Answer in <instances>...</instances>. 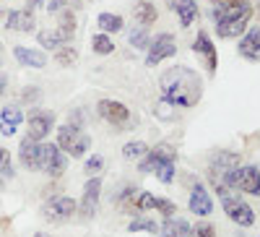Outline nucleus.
I'll list each match as a JSON object with an SVG mask.
<instances>
[{
	"label": "nucleus",
	"instance_id": "obj_30",
	"mask_svg": "<svg viewBox=\"0 0 260 237\" xmlns=\"http://www.w3.org/2000/svg\"><path fill=\"white\" fill-rule=\"evenodd\" d=\"M154 175L159 177V183L172 185V183H175V162H161V164H156Z\"/></svg>",
	"mask_w": 260,
	"mask_h": 237
},
{
	"label": "nucleus",
	"instance_id": "obj_27",
	"mask_svg": "<svg viewBox=\"0 0 260 237\" xmlns=\"http://www.w3.org/2000/svg\"><path fill=\"white\" fill-rule=\"evenodd\" d=\"M91 50H94L96 55H110V52H115V42L110 39V34L99 32V34L91 37Z\"/></svg>",
	"mask_w": 260,
	"mask_h": 237
},
{
	"label": "nucleus",
	"instance_id": "obj_39",
	"mask_svg": "<svg viewBox=\"0 0 260 237\" xmlns=\"http://www.w3.org/2000/svg\"><path fill=\"white\" fill-rule=\"evenodd\" d=\"M37 99H39V89H34V86L24 89V102H37Z\"/></svg>",
	"mask_w": 260,
	"mask_h": 237
},
{
	"label": "nucleus",
	"instance_id": "obj_7",
	"mask_svg": "<svg viewBox=\"0 0 260 237\" xmlns=\"http://www.w3.org/2000/svg\"><path fill=\"white\" fill-rule=\"evenodd\" d=\"M224 211H226V217L234 222V224H240V227H252L255 224V211L247 201H242L237 193H232V196H226L221 201Z\"/></svg>",
	"mask_w": 260,
	"mask_h": 237
},
{
	"label": "nucleus",
	"instance_id": "obj_25",
	"mask_svg": "<svg viewBox=\"0 0 260 237\" xmlns=\"http://www.w3.org/2000/svg\"><path fill=\"white\" fill-rule=\"evenodd\" d=\"M37 39H39V45L45 47V50H57L60 45H65L57 29H42V32L37 34Z\"/></svg>",
	"mask_w": 260,
	"mask_h": 237
},
{
	"label": "nucleus",
	"instance_id": "obj_14",
	"mask_svg": "<svg viewBox=\"0 0 260 237\" xmlns=\"http://www.w3.org/2000/svg\"><path fill=\"white\" fill-rule=\"evenodd\" d=\"M237 52H240V57H245L250 63H260V26L245 29V37L237 45Z\"/></svg>",
	"mask_w": 260,
	"mask_h": 237
},
{
	"label": "nucleus",
	"instance_id": "obj_40",
	"mask_svg": "<svg viewBox=\"0 0 260 237\" xmlns=\"http://www.w3.org/2000/svg\"><path fill=\"white\" fill-rule=\"evenodd\" d=\"M213 6H226V8H234L237 3H242V0H211Z\"/></svg>",
	"mask_w": 260,
	"mask_h": 237
},
{
	"label": "nucleus",
	"instance_id": "obj_36",
	"mask_svg": "<svg viewBox=\"0 0 260 237\" xmlns=\"http://www.w3.org/2000/svg\"><path fill=\"white\" fill-rule=\"evenodd\" d=\"M0 175H3V180L8 183V180H13V162H11V157L3 162V169H0Z\"/></svg>",
	"mask_w": 260,
	"mask_h": 237
},
{
	"label": "nucleus",
	"instance_id": "obj_6",
	"mask_svg": "<svg viewBox=\"0 0 260 237\" xmlns=\"http://www.w3.org/2000/svg\"><path fill=\"white\" fill-rule=\"evenodd\" d=\"M175 55H177L175 37H172V34H156V39L148 42V47H146V66L154 68V66H159L161 60L175 57Z\"/></svg>",
	"mask_w": 260,
	"mask_h": 237
},
{
	"label": "nucleus",
	"instance_id": "obj_42",
	"mask_svg": "<svg viewBox=\"0 0 260 237\" xmlns=\"http://www.w3.org/2000/svg\"><path fill=\"white\" fill-rule=\"evenodd\" d=\"M42 3H45V0H26V8H31V11H34V8H39Z\"/></svg>",
	"mask_w": 260,
	"mask_h": 237
},
{
	"label": "nucleus",
	"instance_id": "obj_15",
	"mask_svg": "<svg viewBox=\"0 0 260 237\" xmlns=\"http://www.w3.org/2000/svg\"><path fill=\"white\" fill-rule=\"evenodd\" d=\"M187 209L195 214V217H211L213 211V198L208 196V190L203 185H195L192 193H190V201H187Z\"/></svg>",
	"mask_w": 260,
	"mask_h": 237
},
{
	"label": "nucleus",
	"instance_id": "obj_37",
	"mask_svg": "<svg viewBox=\"0 0 260 237\" xmlns=\"http://www.w3.org/2000/svg\"><path fill=\"white\" fill-rule=\"evenodd\" d=\"M11 157V152H8V149L6 146H0V169H3V162ZM6 185V180H3V175H0V188H3Z\"/></svg>",
	"mask_w": 260,
	"mask_h": 237
},
{
	"label": "nucleus",
	"instance_id": "obj_33",
	"mask_svg": "<svg viewBox=\"0 0 260 237\" xmlns=\"http://www.w3.org/2000/svg\"><path fill=\"white\" fill-rule=\"evenodd\" d=\"M102 167H104V157H102V154H94V157H89V159H86V164H83L86 175H99V172H102Z\"/></svg>",
	"mask_w": 260,
	"mask_h": 237
},
{
	"label": "nucleus",
	"instance_id": "obj_31",
	"mask_svg": "<svg viewBox=\"0 0 260 237\" xmlns=\"http://www.w3.org/2000/svg\"><path fill=\"white\" fill-rule=\"evenodd\" d=\"M127 42L133 45L136 50H146L148 47V32H146V26H141V29H130V34H127Z\"/></svg>",
	"mask_w": 260,
	"mask_h": 237
},
{
	"label": "nucleus",
	"instance_id": "obj_41",
	"mask_svg": "<svg viewBox=\"0 0 260 237\" xmlns=\"http://www.w3.org/2000/svg\"><path fill=\"white\" fill-rule=\"evenodd\" d=\"M6 89H8V76H6V73H0V97L6 94Z\"/></svg>",
	"mask_w": 260,
	"mask_h": 237
},
{
	"label": "nucleus",
	"instance_id": "obj_18",
	"mask_svg": "<svg viewBox=\"0 0 260 237\" xmlns=\"http://www.w3.org/2000/svg\"><path fill=\"white\" fill-rule=\"evenodd\" d=\"M18 162L26 169H39V141H31L29 136L18 143Z\"/></svg>",
	"mask_w": 260,
	"mask_h": 237
},
{
	"label": "nucleus",
	"instance_id": "obj_4",
	"mask_svg": "<svg viewBox=\"0 0 260 237\" xmlns=\"http://www.w3.org/2000/svg\"><path fill=\"white\" fill-rule=\"evenodd\" d=\"M65 167H68V157L57 143H42L39 141V169H45L50 177H60Z\"/></svg>",
	"mask_w": 260,
	"mask_h": 237
},
{
	"label": "nucleus",
	"instance_id": "obj_32",
	"mask_svg": "<svg viewBox=\"0 0 260 237\" xmlns=\"http://www.w3.org/2000/svg\"><path fill=\"white\" fill-rule=\"evenodd\" d=\"M89 146H91V138H89V133H81L78 138H76V143L71 146V157L73 159H81V157H86V152H89Z\"/></svg>",
	"mask_w": 260,
	"mask_h": 237
},
{
	"label": "nucleus",
	"instance_id": "obj_2",
	"mask_svg": "<svg viewBox=\"0 0 260 237\" xmlns=\"http://www.w3.org/2000/svg\"><path fill=\"white\" fill-rule=\"evenodd\" d=\"M252 13H255V8L247 3V0H242V3H237L234 8H229L221 21H216V34H219V39H234V37L245 34Z\"/></svg>",
	"mask_w": 260,
	"mask_h": 237
},
{
	"label": "nucleus",
	"instance_id": "obj_21",
	"mask_svg": "<svg viewBox=\"0 0 260 237\" xmlns=\"http://www.w3.org/2000/svg\"><path fill=\"white\" fill-rule=\"evenodd\" d=\"M133 16H136V21L141 26H154L156 24V18H159V11H156V6L151 3V0H138L136 3V8H133Z\"/></svg>",
	"mask_w": 260,
	"mask_h": 237
},
{
	"label": "nucleus",
	"instance_id": "obj_35",
	"mask_svg": "<svg viewBox=\"0 0 260 237\" xmlns=\"http://www.w3.org/2000/svg\"><path fill=\"white\" fill-rule=\"evenodd\" d=\"M156 211H161L164 217H172V214H177V206L172 203V201H167V198H159L156 196V206H154Z\"/></svg>",
	"mask_w": 260,
	"mask_h": 237
},
{
	"label": "nucleus",
	"instance_id": "obj_38",
	"mask_svg": "<svg viewBox=\"0 0 260 237\" xmlns=\"http://www.w3.org/2000/svg\"><path fill=\"white\" fill-rule=\"evenodd\" d=\"M65 8V0H50V3H47V11L50 13H60Z\"/></svg>",
	"mask_w": 260,
	"mask_h": 237
},
{
	"label": "nucleus",
	"instance_id": "obj_10",
	"mask_svg": "<svg viewBox=\"0 0 260 237\" xmlns=\"http://www.w3.org/2000/svg\"><path fill=\"white\" fill-rule=\"evenodd\" d=\"M99 196H102V177L99 175H91L89 183L83 185V196H81V206H78L83 219L96 217V211H99Z\"/></svg>",
	"mask_w": 260,
	"mask_h": 237
},
{
	"label": "nucleus",
	"instance_id": "obj_23",
	"mask_svg": "<svg viewBox=\"0 0 260 237\" xmlns=\"http://www.w3.org/2000/svg\"><path fill=\"white\" fill-rule=\"evenodd\" d=\"M96 26H99L104 34H117V32L125 29V18H122L120 13L104 11V13H99V18H96Z\"/></svg>",
	"mask_w": 260,
	"mask_h": 237
},
{
	"label": "nucleus",
	"instance_id": "obj_22",
	"mask_svg": "<svg viewBox=\"0 0 260 237\" xmlns=\"http://www.w3.org/2000/svg\"><path fill=\"white\" fill-rule=\"evenodd\" d=\"M78 136H81V125H76V123H71V120H68L65 125H60V128H57V141H55V143L62 149L65 154H68V152H71V146L76 143V138H78Z\"/></svg>",
	"mask_w": 260,
	"mask_h": 237
},
{
	"label": "nucleus",
	"instance_id": "obj_43",
	"mask_svg": "<svg viewBox=\"0 0 260 237\" xmlns=\"http://www.w3.org/2000/svg\"><path fill=\"white\" fill-rule=\"evenodd\" d=\"M34 237H50V234H47V232H37Z\"/></svg>",
	"mask_w": 260,
	"mask_h": 237
},
{
	"label": "nucleus",
	"instance_id": "obj_45",
	"mask_svg": "<svg viewBox=\"0 0 260 237\" xmlns=\"http://www.w3.org/2000/svg\"><path fill=\"white\" fill-rule=\"evenodd\" d=\"M0 50H3V47H0Z\"/></svg>",
	"mask_w": 260,
	"mask_h": 237
},
{
	"label": "nucleus",
	"instance_id": "obj_29",
	"mask_svg": "<svg viewBox=\"0 0 260 237\" xmlns=\"http://www.w3.org/2000/svg\"><path fill=\"white\" fill-rule=\"evenodd\" d=\"M127 232H151V234H156L159 232V224L154 219H146V217H136L133 222L127 224Z\"/></svg>",
	"mask_w": 260,
	"mask_h": 237
},
{
	"label": "nucleus",
	"instance_id": "obj_5",
	"mask_svg": "<svg viewBox=\"0 0 260 237\" xmlns=\"http://www.w3.org/2000/svg\"><path fill=\"white\" fill-rule=\"evenodd\" d=\"M96 115L104 123L115 125V128H125V125H130V120H133V112L117 99H99L96 102Z\"/></svg>",
	"mask_w": 260,
	"mask_h": 237
},
{
	"label": "nucleus",
	"instance_id": "obj_34",
	"mask_svg": "<svg viewBox=\"0 0 260 237\" xmlns=\"http://www.w3.org/2000/svg\"><path fill=\"white\" fill-rule=\"evenodd\" d=\"M190 234H192V237H216V229H213V224H208V222H198L195 227H190Z\"/></svg>",
	"mask_w": 260,
	"mask_h": 237
},
{
	"label": "nucleus",
	"instance_id": "obj_3",
	"mask_svg": "<svg viewBox=\"0 0 260 237\" xmlns=\"http://www.w3.org/2000/svg\"><path fill=\"white\" fill-rule=\"evenodd\" d=\"M224 185L232 190H242L247 196H257L260 198V167L257 164H247V167H232L224 175Z\"/></svg>",
	"mask_w": 260,
	"mask_h": 237
},
{
	"label": "nucleus",
	"instance_id": "obj_26",
	"mask_svg": "<svg viewBox=\"0 0 260 237\" xmlns=\"http://www.w3.org/2000/svg\"><path fill=\"white\" fill-rule=\"evenodd\" d=\"M55 60H57V66L71 68V66H76V63H78V52H76V47H71V45H60V47L55 50Z\"/></svg>",
	"mask_w": 260,
	"mask_h": 237
},
{
	"label": "nucleus",
	"instance_id": "obj_1",
	"mask_svg": "<svg viewBox=\"0 0 260 237\" xmlns=\"http://www.w3.org/2000/svg\"><path fill=\"white\" fill-rule=\"evenodd\" d=\"M161 86V102L169 107H195L203 97V78L198 71H192L187 66H175L167 68L159 78Z\"/></svg>",
	"mask_w": 260,
	"mask_h": 237
},
{
	"label": "nucleus",
	"instance_id": "obj_13",
	"mask_svg": "<svg viewBox=\"0 0 260 237\" xmlns=\"http://www.w3.org/2000/svg\"><path fill=\"white\" fill-rule=\"evenodd\" d=\"M37 26V16L31 8H18L11 11L6 18V29L8 32H21V34H31V29Z\"/></svg>",
	"mask_w": 260,
	"mask_h": 237
},
{
	"label": "nucleus",
	"instance_id": "obj_20",
	"mask_svg": "<svg viewBox=\"0 0 260 237\" xmlns=\"http://www.w3.org/2000/svg\"><path fill=\"white\" fill-rule=\"evenodd\" d=\"M172 11L177 13V21L182 29L192 26V21L198 18V3L195 0H172Z\"/></svg>",
	"mask_w": 260,
	"mask_h": 237
},
{
	"label": "nucleus",
	"instance_id": "obj_24",
	"mask_svg": "<svg viewBox=\"0 0 260 237\" xmlns=\"http://www.w3.org/2000/svg\"><path fill=\"white\" fill-rule=\"evenodd\" d=\"M57 32L62 37V42L68 45L76 34V16H73V8H62L60 11V24H57Z\"/></svg>",
	"mask_w": 260,
	"mask_h": 237
},
{
	"label": "nucleus",
	"instance_id": "obj_28",
	"mask_svg": "<svg viewBox=\"0 0 260 237\" xmlns=\"http://www.w3.org/2000/svg\"><path fill=\"white\" fill-rule=\"evenodd\" d=\"M146 152H148V146H146L143 141H127V143L122 146V157H125L127 162H138Z\"/></svg>",
	"mask_w": 260,
	"mask_h": 237
},
{
	"label": "nucleus",
	"instance_id": "obj_11",
	"mask_svg": "<svg viewBox=\"0 0 260 237\" xmlns=\"http://www.w3.org/2000/svg\"><path fill=\"white\" fill-rule=\"evenodd\" d=\"M26 125H29V138L31 141H45L52 133V128H55V112H50V110H31Z\"/></svg>",
	"mask_w": 260,
	"mask_h": 237
},
{
	"label": "nucleus",
	"instance_id": "obj_9",
	"mask_svg": "<svg viewBox=\"0 0 260 237\" xmlns=\"http://www.w3.org/2000/svg\"><path fill=\"white\" fill-rule=\"evenodd\" d=\"M192 52L203 57L208 76H216V68H219V50H216V45H213V39L208 37V32H203V29L198 32V37L192 39Z\"/></svg>",
	"mask_w": 260,
	"mask_h": 237
},
{
	"label": "nucleus",
	"instance_id": "obj_12",
	"mask_svg": "<svg viewBox=\"0 0 260 237\" xmlns=\"http://www.w3.org/2000/svg\"><path fill=\"white\" fill-rule=\"evenodd\" d=\"M175 159H177L175 149H172L169 143H159V146H154V149H148V152L138 159V169L143 172V175H148V172L156 169V164H161V162H175Z\"/></svg>",
	"mask_w": 260,
	"mask_h": 237
},
{
	"label": "nucleus",
	"instance_id": "obj_19",
	"mask_svg": "<svg viewBox=\"0 0 260 237\" xmlns=\"http://www.w3.org/2000/svg\"><path fill=\"white\" fill-rule=\"evenodd\" d=\"M159 237H190V224L187 219L177 217V214H172L167 217L159 227Z\"/></svg>",
	"mask_w": 260,
	"mask_h": 237
},
{
	"label": "nucleus",
	"instance_id": "obj_44",
	"mask_svg": "<svg viewBox=\"0 0 260 237\" xmlns=\"http://www.w3.org/2000/svg\"><path fill=\"white\" fill-rule=\"evenodd\" d=\"M255 11H257V13H260V0H257V8H255Z\"/></svg>",
	"mask_w": 260,
	"mask_h": 237
},
{
	"label": "nucleus",
	"instance_id": "obj_17",
	"mask_svg": "<svg viewBox=\"0 0 260 237\" xmlns=\"http://www.w3.org/2000/svg\"><path fill=\"white\" fill-rule=\"evenodd\" d=\"M21 123H24V112H21V107L8 104L6 110L0 112V133H3V136H16Z\"/></svg>",
	"mask_w": 260,
	"mask_h": 237
},
{
	"label": "nucleus",
	"instance_id": "obj_16",
	"mask_svg": "<svg viewBox=\"0 0 260 237\" xmlns=\"http://www.w3.org/2000/svg\"><path fill=\"white\" fill-rule=\"evenodd\" d=\"M13 55H16V60L21 63V66H26V68L42 71V68L47 66V55L42 52V50H31V47H24V45H16L13 47Z\"/></svg>",
	"mask_w": 260,
	"mask_h": 237
},
{
	"label": "nucleus",
	"instance_id": "obj_8",
	"mask_svg": "<svg viewBox=\"0 0 260 237\" xmlns=\"http://www.w3.org/2000/svg\"><path fill=\"white\" fill-rule=\"evenodd\" d=\"M78 203L71 198V196H57L52 201L45 203V209H42V217H45L47 222H55V224H62V222H68L73 214H76Z\"/></svg>",
	"mask_w": 260,
	"mask_h": 237
}]
</instances>
